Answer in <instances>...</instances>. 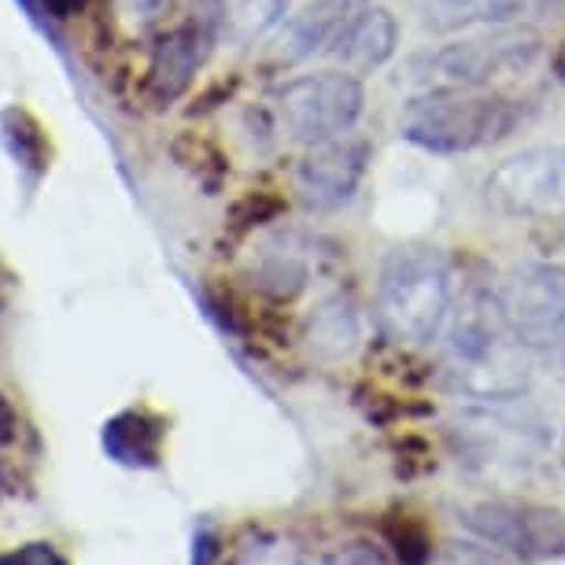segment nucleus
I'll return each instance as SVG.
<instances>
[{
  "label": "nucleus",
  "mask_w": 565,
  "mask_h": 565,
  "mask_svg": "<svg viewBox=\"0 0 565 565\" xmlns=\"http://www.w3.org/2000/svg\"><path fill=\"white\" fill-rule=\"evenodd\" d=\"M447 381L458 396L477 403L521 399L532 385L529 348L514 340L495 296H469L447 322Z\"/></svg>",
  "instance_id": "1"
},
{
  "label": "nucleus",
  "mask_w": 565,
  "mask_h": 565,
  "mask_svg": "<svg viewBox=\"0 0 565 565\" xmlns=\"http://www.w3.org/2000/svg\"><path fill=\"white\" fill-rule=\"evenodd\" d=\"M455 311V270L429 244H399L377 274V322L399 344H433Z\"/></svg>",
  "instance_id": "2"
},
{
  "label": "nucleus",
  "mask_w": 565,
  "mask_h": 565,
  "mask_svg": "<svg viewBox=\"0 0 565 565\" xmlns=\"http://www.w3.org/2000/svg\"><path fill=\"white\" fill-rule=\"evenodd\" d=\"M525 119V100L495 89H429L407 104L399 134L422 152L466 156L507 141Z\"/></svg>",
  "instance_id": "3"
},
{
  "label": "nucleus",
  "mask_w": 565,
  "mask_h": 565,
  "mask_svg": "<svg viewBox=\"0 0 565 565\" xmlns=\"http://www.w3.org/2000/svg\"><path fill=\"white\" fill-rule=\"evenodd\" d=\"M543 41L536 30L495 26L484 34L451 41L407 60V78L429 89H492L507 78H521L540 60Z\"/></svg>",
  "instance_id": "4"
},
{
  "label": "nucleus",
  "mask_w": 565,
  "mask_h": 565,
  "mask_svg": "<svg viewBox=\"0 0 565 565\" xmlns=\"http://www.w3.org/2000/svg\"><path fill=\"white\" fill-rule=\"evenodd\" d=\"M462 529L514 562L565 558V514L525 499H484L462 514Z\"/></svg>",
  "instance_id": "5"
},
{
  "label": "nucleus",
  "mask_w": 565,
  "mask_h": 565,
  "mask_svg": "<svg viewBox=\"0 0 565 565\" xmlns=\"http://www.w3.org/2000/svg\"><path fill=\"white\" fill-rule=\"evenodd\" d=\"M366 108L362 82L351 71H315L289 82L277 97V115L285 130L303 145L333 141L351 134Z\"/></svg>",
  "instance_id": "6"
},
{
  "label": "nucleus",
  "mask_w": 565,
  "mask_h": 565,
  "mask_svg": "<svg viewBox=\"0 0 565 565\" xmlns=\"http://www.w3.org/2000/svg\"><path fill=\"white\" fill-rule=\"evenodd\" d=\"M495 307L507 329L529 351L565 344V266L525 263L514 266L495 289Z\"/></svg>",
  "instance_id": "7"
},
{
  "label": "nucleus",
  "mask_w": 565,
  "mask_h": 565,
  "mask_svg": "<svg viewBox=\"0 0 565 565\" xmlns=\"http://www.w3.org/2000/svg\"><path fill=\"white\" fill-rule=\"evenodd\" d=\"M484 196L507 218H565V148H525L503 159L488 174Z\"/></svg>",
  "instance_id": "8"
},
{
  "label": "nucleus",
  "mask_w": 565,
  "mask_h": 565,
  "mask_svg": "<svg viewBox=\"0 0 565 565\" xmlns=\"http://www.w3.org/2000/svg\"><path fill=\"white\" fill-rule=\"evenodd\" d=\"M451 440L458 462L484 477L532 469L543 458V451H547L540 425L514 422L495 411L462 414V422L451 425Z\"/></svg>",
  "instance_id": "9"
},
{
  "label": "nucleus",
  "mask_w": 565,
  "mask_h": 565,
  "mask_svg": "<svg viewBox=\"0 0 565 565\" xmlns=\"http://www.w3.org/2000/svg\"><path fill=\"white\" fill-rule=\"evenodd\" d=\"M215 45L204 19H185V23L163 30L152 49H148V67L141 78V104L148 111L163 115L193 89L207 52Z\"/></svg>",
  "instance_id": "10"
},
{
  "label": "nucleus",
  "mask_w": 565,
  "mask_h": 565,
  "mask_svg": "<svg viewBox=\"0 0 565 565\" xmlns=\"http://www.w3.org/2000/svg\"><path fill=\"white\" fill-rule=\"evenodd\" d=\"M370 170V141L359 134H340L333 141L307 145L296 167V189L311 211H337L359 193Z\"/></svg>",
  "instance_id": "11"
},
{
  "label": "nucleus",
  "mask_w": 565,
  "mask_h": 565,
  "mask_svg": "<svg viewBox=\"0 0 565 565\" xmlns=\"http://www.w3.org/2000/svg\"><path fill=\"white\" fill-rule=\"evenodd\" d=\"M307 277H311V255L296 233H277L252 259V285L274 303H292L307 289Z\"/></svg>",
  "instance_id": "12"
},
{
  "label": "nucleus",
  "mask_w": 565,
  "mask_h": 565,
  "mask_svg": "<svg viewBox=\"0 0 565 565\" xmlns=\"http://www.w3.org/2000/svg\"><path fill=\"white\" fill-rule=\"evenodd\" d=\"M396 49H399L396 15L381 4H370V8H362L355 15V23L337 38L329 56H337L348 71H381L396 56Z\"/></svg>",
  "instance_id": "13"
},
{
  "label": "nucleus",
  "mask_w": 565,
  "mask_h": 565,
  "mask_svg": "<svg viewBox=\"0 0 565 565\" xmlns=\"http://www.w3.org/2000/svg\"><path fill=\"white\" fill-rule=\"evenodd\" d=\"M362 8H370V0H311L285 26V56L311 60L318 52H329L337 45V38L355 23Z\"/></svg>",
  "instance_id": "14"
},
{
  "label": "nucleus",
  "mask_w": 565,
  "mask_h": 565,
  "mask_svg": "<svg viewBox=\"0 0 565 565\" xmlns=\"http://www.w3.org/2000/svg\"><path fill=\"white\" fill-rule=\"evenodd\" d=\"M285 8H289V0H207L204 26L211 30L215 45L244 49L270 34L285 19Z\"/></svg>",
  "instance_id": "15"
},
{
  "label": "nucleus",
  "mask_w": 565,
  "mask_h": 565,
  "mask_svg": "<svg viewBox=\"0 0 565 565\" xmlns=\"http://www.w3.org/2000/svg\"><path fill=\"white\" fill-rule=\"evenodd\" d=\"M163 436L167 422L156 418L152 411H122L104 422L100 444L108 458H115L119 466L152 469L159 466V455H163Z\"/></svg>",
  "instance_id": "16"
},
{
  "label": "nucleus",
  "mask_w": 565,
  "mask_h": 565,
  "mask_svg": "<svg viewBox=\"0 0 565 565\" xmlns=\"http://www.w3.org/2000/svg\"><path fill=\"white\" fill-rule=\"evenodd\" d=\"M0 137H4L8 156L15 159V167H19V174L26 178V185L38 189L52 167V137L45 130V122H41L30 108L12 104V108L0 111Z\"/></svg>",
  "instance_id": "17"
},
{
  "label": "nucleus",
  "mask_w": 565,
  "mask_h": 565,
  "mask_svg": "<svg viewBox=\"0 0 565 565\" xmlns=\"http://www.w3.org/2000/svg\"><path fill=\"white\" fill-rule=\"evenodd\" d=\"M170 159L185 170L189 178L204 189L207 196H215L230 178V156L226 148L218 141H211L207 134H196V130H181L178 137H170L167 145Z\"/></svg>",
  "instance_id": "18"
},
{
  "label": "nucleus",
  "mask_w": 565,
  "mask_h": 565,
  "mask_svg": "<svg viewBox=\"0 0 565 565\" xmlns=\"http://www.w3.org/2000/svg\"><path fill=\"white\" fill-rule=\"evenodd\" d=\"M425 26L433 30H466L507 23L518 12V0H414Z\"/></svg>",
  "instance_id": "19"
},
{
  "label": "nucleus",
  "mask_w": 565,
  "mask_h": 565,
  "mask_svg": "<svg viewBox=\"0 0 565 565\" xmlns=\"http://www.w3.org/2000/svg\"><path fill=\"white\" fill-rule=\"evenodd\" d=\"M355 340H359V315L344 296H333V300H326L318 307L311 318V344L318 351L340 359L355 348Z\"/></svg>",
  "instance_id": "20"
},
{
  "label": "nucleus",
  "mask_w": 565,
  "mask_h": 565,
  "mask_svg": "<svg viewBox=\"0 0 565 565\" xmlns=\"http://www.w3.org/2000/svg\"><path fill=\"white\" fill-rule=\"evenodd\" d=\"M285 211H289V204H285V196H277L274 189H248V193H241L226 207V230L233 237H248V233L277 222Z\"/></svg>",
  "instance_id": "21"
},
{
  "label": "nucleus",
  "mask_w": 565,
  "mask_h": 565,
  "mask_svg": "<svg viewBox=\"0 0 565 565\" xmlns=\"http://www.w3.org/2000/svg\"><path fill=\"white\" fill-rule=\"evenodd\" d=\"M237 85H241V78L233 74V78H218V82H211L204 93H196L193 97V104L185 108V115L189 119H200V115H211L215 108H222L226 100H233V93H237Z\"/></svg>",
  "instance_id": "22"
},
{
  "label": "nucleus",
  "mask_w": 565,
  "mask_h": 565,
  "mask_svg": "<svg viewBox=\"0 0 565 565\" xmlns=\"http://www.w3.org/2000/svg\"><path fill=\"white\" fill-rule=\"evenodd\" d=\"M119 8L137 26H156L170 12V0H119Z\"/></svg>",
  "instance_id": "23"
},
{
  "label": "nucleus",
  "mask_w": 565,
  "mask_h": 565,
  "mask_svg": "<svg viewBox=\"0 0 565 565\" xmlns=\"http://www.w3.org/2000/svg\"><path fill=\"white\" fill-rule=\"evenodd\" d=\"M34 4L41 8L45 15L60 19V23H71V19H82L89 15L93 0H34Z\"/></svg>",
  "instance_id": "24"
},
{
  "label": "nucleus",
  "mask_w": 565,
  "mask_h": 565,
  "mask_svg": "<svg viewBox=\"0 0 565 565\" xmlns=\"http://www.w3.org/2000/svg\"><path fill=\"white\" fill-rule=\"evenodd\" d=\"M218 562V536L211 525H200L193 532V565H215Z\"/></svg>",
  "instance_id": "25"
},
{
  "label": "nucleus",
  "mask_w": 565,
  "mask_h": 565,
  "mask_svg": "<svg viewBox=\"0 0 565 565\" xmlns=\"http://www.w3.org/2000/svg\"><path fill=\"white\" fill-rule=\"evenodd\" d=\"M15 429H19V414H15L12 403L0 396V447L15 440Z\"/></svg>",
  "instance_id": "26"
},
{
  "label": "nucleus",
  "mask_w": 565,
  "mask_h": 565,
  "mask_svg": "<svg viewBox=\"0 0 565 565\" xmlns=\"http://www.w3.org/2000/svg\"><path fill=\"white\" fill-rule=\"evenodd\" d=\"M469 565H510V562L495 558V554H492V558H488V554H484V558H473V562H469Z\"/></svg>",
  "instance_id": "27"
},
{
  "label": "nucleus",
  "mask_w": 565,
  "mask_h": 565,
  "mask_svg": "<svg viewBox=\"0 0 565 565\" xmlns=\"http://www.w3.org/2000/svg\"><path fill=\"white\" fill-rule=\"evenodd\" d=\"M558 458H562V466H565V436H562V447H558Z\"/></svg>",
  "instance_id": "28"
}]
</instances>
